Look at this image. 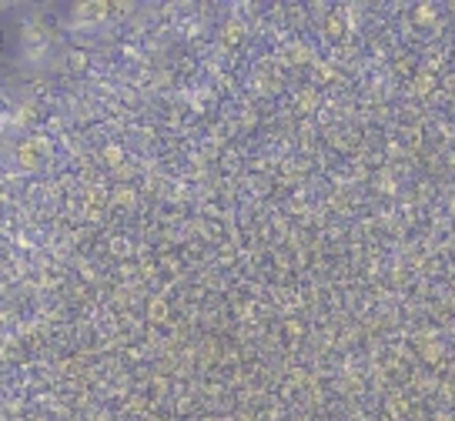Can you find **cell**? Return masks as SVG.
<instances>
[{"mask_svg":"<svg viewBox=\"0 0 455 421\" xmlns=\"http://www.w3.org/2000/svg\"><path fill=\"white\" fill-rule=\"evenodd\" d=\"M20 51H24V57H28L30 64H44V57H47V51H51V34L44 30V24L30 20L28 28H24Z\"/></svg>","mask_w":455,"mask_h":421,"instance_id":"obj_1","label":"cell"}]
</instances>
